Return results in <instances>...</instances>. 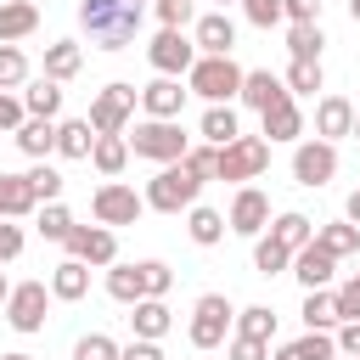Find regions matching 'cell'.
<instances>
[{"mask_svg": "<svg viewBox=\"0 0 360 360\" xmlns=\"http://www.w3.org/2000/svg\"><path fill=\"white\" fill-rule=\"evenodd\" d=\"M146 17V0H79V28L90 34L96 51H124L135 45Z\"/></svg>", "mask_w": 360, "mask_h": 360, "instance_id": "obj_1", "label": "cell"}, {"mask_svg": "<svg viewBox=\"0 0 360 360\" xmlns=\"http://www.w3.org/2000/svg\"><path fill=\"white\" fill-rule=\"evenodd\" d=\"M135 158H152V163H180L191 152V135L180 129V118H146L135 124V135H124Z\"/></svg>", "mask_w": 360, "mask_h": 360, "instance_id": "obj_2", "label": "cell"}, {"mask_svg": "<svg viewBox=\"0 0 360 360\" xmlns=\"http://www.w3.org/2000/svg\"><path fill=\"white\" fill-rule=\"evenodd\" d=\"M242 68L231 62V56H197V68L186 73V84H191V96H202L208 107H231V96H242Z\"/></svg>", "mask_w": 360, "mask_h": 360, "instance_id": "obj_3", "label": "cell"}, {"mask_svg": "<svg viewBox=\"0 0 360 360\" xmlns=\"http://www.w3.org/2000/svg\"><path fill=\"white\" fill-rule=\"evenodd\" d=\"M197 191H202V180L186 169V163H163L152 180H146V208H158V214H180V208H197Z\"/></svg>", "mask_w": 360, "mask_h": 360, "instance_id": "obj_4", "label": "cell"}, {"mask_svg": "<svg viewBox=\"0 0 360 360\" xmlns=\"http://www.w3.org/2000/svg\"><path fill=\"white\" fill-rule=\"evenodd\" d=\"M231 326H236L231 298H225V292H202L197 309H191V349H219V343L231 338Z\"/></svg>", "mask_w": 360, "mask_h": 360, "instance_id": "obj_5", "label": "cell"}, {"mask_svg": "<svg viewBox=\"0 0 360 360\" xmlns=\"http://www.w3.org/2000/svg\"><path fill=\"white\" fill-rule=\"evenodd\" d=\"M90 214H96V225H135L141 214H146V197L135 191V186H124V180H107V186H96V197H90Z\"/></svg>", "mask_w": 360, "mask_h": 360, "instance_id": "obj_6", "label": "cell"}, {"mask_svg": "<svg viewBox=\"0 0 360 360\" xmlns=\"http://www.w3.org/2000/svg\"><path fill=\"white\" fill-rule=\"evenodd\" d=\"M197 39H186V28H158V39L146 45V62L163 73V79H180V73H191L197 68Z\"/></svg>", "mask_w": 360, "mask_h": 360, "instance_id": "obj_7", "label": "cell"}, {"mask_svg": "<svg viewBox=\"0 0 360 360\" xmlns=\"http://www.w3.org/2000/svg\"><path fill=\"white\" fill-rule=\"evenodd\" d=\"M135 101H141V90H135V84H124V79H112V84L90 101V129H96V135H124V124H129Z\"/></svg>", "mask_w": 360, "mask_h": 360, "instance_id": "obj_8", "label": "cell"}, {"mask_svg": "<svg viewBox=\"0 0 360 360\" xmlns=\"http://www.w3.org/2000/svg\"><path fill=\"white\" fill-rule=\"evenodd\" d=\"M264 169H270V141L236 135L231 146H219V180H259Z\"/></svg>", "mask_w": 360, "mask_h": 360, "instance_id": "obj_9", "label": "cell"}, {"mask_svg": "<svg viewBox=\"0 0 360 360\" xmlns=\"http://www.w3.org/2000/svg\"><path fill=\"white\" fill-rule=\"evenodd\" d=\"M332 174H338V146H332V141H298V146H292V180H298V186L321 191Z\"/></svg>", "mask_w": 360, "mask_h": 360, "instance_id": "obj_10", "label": "cell"}, {"mask_svg": "<svg viewBox=\"0 0 360 360\" xmlns=\"http://www.w3.org/2000/svg\"><path fill=\"white\" fill-rule=\"evenodd\" d=\"M45 309H51V287L45 281H17L11 298H6V321L17 332H39L45 326Z\"/></svg>", "mask_w": 360, "mask_h": 360, "instance_id": "obj_11", "label": "cell"}, {"mask_svg": "<svg viewBox=\"0 0 360 360\" xmlns=\"http://www.w3.org/2000/svg\"><path fill=\"white\" fill-rule=\"evenodd\" d=\"M236 236H264V225H270V197L259 191V186H242L236 197H231V219H225Z\"/></svg>", "mask_w": 360, "mask_h": 360, "instance_id": "obj_12", "label": "cell"}, {"mask_svg": "<svg viewBox=\"0 0 360 360\" xmlns=\"http://www.w3.org/2000/svg\"><path fill=\"white\" fill-rule=\"evenodd\" d=\"M62 248H68V259H84V264H112L118 259V242H112L107 225H73V236Z\"/></svg>", "mask_w": 360, "mask_h": 360, "instance_id": "obj_13", "label": "cell"}, {"mask_svg": "<svg viewBox=\"0 0 360 360\" xmlns=\"http://www.w3.org/2000/svg\"><path fill=\"white\" fill-rule=\"evenodd\" d=\"M332 270H338V259H332L321 242H309V248H298V253H292V276L304 281V292H321V287H332Z\"/></svg>", "mask_w": 360, "mask_h": 360, "instance_id": "obj_14", "label": "cell"}, {"mask_svg": "<svg viewBox=\"0 0 360 360\" xmlns=\"http://www.w3.org/2000/svg\"><path fill=\"white\" fill-rule=\"evenodd\" d=\"M338 135H354V107H349V96H321L315 101V141H338Z\"/></svg>", "mask_w": 360, "mask_h": 360, "instance_id": "obj_15", "label": "cell"}, {"mask_svg": "<svg viewBox=\"0 0 360 360\" xmlns=\"http://www.w3.org/2000/svg\"><path fill=\"white\" fill-rule=\"evenodd\" d=\"M197 51L202 56H231V45H236V22L225 17V11H208V17H197Z\"/></svg>", "mask_w": 360, "mask_h": 360, "instance_id": "obj_16", "label": "cell"}, {"mask_svg": "<svg viewBox=\"0 0 360 360\" xmlns=\"http://www.w3.org/2000/svg\"><path fill=\"white\" fill-rule=\"evenodd\" d=\"M292 90H287V79H276L270 68H253L248 79H242V101L253 107V112H270L276 101H287Z\"/></svg>", "mask_w": 360, "mask_h": 360, "instance_id": "obj_17", "label": "cell"}, {"mask_svg": "<svg viewBox=\"0 0 360 360\" xmlns=\"http://www.w3.org/2000/svg\"><path fill=\"white\" fill-rule=\"evenodd\" d=\"M186 96H191V90H180V79H163V73H158V79L141 90V107H146V118H180Z\"/></svg>", "mask_w": 360, "mask_h": 360, "instance_id": "obj_18", "label": "cell"}, {"mask_svg": "<svg viewBox=\"0 0 360 360\" xmlns=\"http://www.w3.org/2000/svg\"><path fill=\"white\" fill-rule=\"evenodd\" d=\"M34 208H39V197H34L28 174H6L0 169V219H28Z\"/></svg>", "mask_w": 360, "mask_h": 360, "instance_id": "obj_19", "label": "cell"}, {"mask_svg": "<svg viewBox=\"0 0 360 360\" xmlns=\"http://www.w3.org/2000/svg\"><path fill=\"white\" fill-rule=\"evenodd\" d=\"M84 292H90V264H84V259H62V264L51 270V298L79 304Z\"/></svg>", "mask_w": 360, "mask_h": 360, "instance_id": "obj_20", "label": "cell"}, {"mask_svg": "<svg viewBox=\"0 0 360 360\" xmlns=\"http://www.w3.org/2000/svg\"><path fill=\"white\" fill-rule=\"evenodd\" d=\"M129 326H135V338L158 343V338L174 326V315H169V304H163V298H141V304H129Z\"/></svg>", "mask_w": 360, "mask_h": 360, "instance_id": "obj_21", "label": "cell"}, {"mask_svg": "<svg viewBox=\"0 0 360 360\" xmlns=\"http://www.w3.org/2000/svg\"><path fill=\"white\" fill-rule=\"evenodd\" d=\"M34 28H39V6H28V0H6L0 6V45H17Z\"/></svg>", "mask_w": 360, "mask_h": 360, "instance_id": "obj_22", "label": "cell"}, {"mask_svg": "<svg viewBox=\"0 0 360 360\" xmlns=\"http://www.w3.org/2000/svg\"><path fill=\"white\" fill-rule=\"evenodd\" d=\"M270 360H338V338L332 332H304V338L281 343Z\"/></svg>", "mask_w": 360, "mask_h": 360, "instance_id": "obj_23", "label": "cell"}, {"mask_svg": "<svg viewBox=\"0 0 360 360\" xmlns=\"http://www.w3.org/2000/svg\"><path fill=\"white\" fill-rule=\"evenodd\" d=\"M22 107H28V118H51V124H56V112H62V84L39 73V79L22 90Z\"/></svg>", "mask_w": 360, "mask_h": 360, "instance_id": "obj_24", "label": "cell"}, {"mask_svg": "<svg viewBox=\"0 0 360 360\" xmlns=\"http://www.w3.org/2000/svg\"><path fill=\"white\" fill-rule=\"evenodd\" d=\"M259 118H264V135H270V141H298V135H304V112H298V101H292V96H287V101H276V107H270V112H259Z\"/></svg>", "mask_w": 360, "mask_h": 360, "instance_id": "obj_25", "label": "cell"}, {"mask_svg": "<svg viewBox=\"0 0 360 360\" xmlns=\"http://www.w3.org/2000/svg\"><path fill=\"white\" fill-rule=\"evenodd\" d=\"M270 236H276L281 248H292V253H298V248H309V242H315V225H309V214L287 208V214H276V219H270Z\"/></svg>", "mask_w": 360, "mask_h": 360, "instance_id": "obj_26", "label": "cell"}, {"mask_svg": "<svg viewBox=\"0 0 360 360\" xmlns=\"http://www.w3.org/2000/svg\"><path fill=\"white\" fill-rule=\"evenodd\" d=\"M17 146H22L28 158H39V163H45V158L56 152V124H51V118H22V129H17Z\"/></svg>", "mask_w": 360, "mask_h": 360, "instance_id": "obj_27", "label": "cell"}, {"mask_svg": "<svg viewBox=\"0 0 360 360\" xmlns=\"http://www.w3.org/2000/svg\"><path fill=\"white\" fill-rule=\"evenodd\" d=\"M56 152H62V158H90V152H96L90 118H62V124H56Z\"/></svg>", "mask_w": 360, "mask_h": 360, "instance_id": "obj_28", "label": "cell"}, {"mask_svg": "<svg viewBox=\"0 0 360 360\" xmlns=\"http://www.w3.org/2000/svg\"><path fill=\"white\" fill-rule=\"evenodd\" d=\"M315 242L332 253V259H349V253H360V225H349V219H332V225H315Z\"/></svg>", "mask_w": 360, "mask_h": 360, "instance_id": "obj_29", "label": "cell"}, {"mask_svg": "<svg viewBox=\"0 0 360 360\" xmlns=\"http://www.w3.org/2000/svg\"><path fill=\"white\" fill-rule=\"evenodd\" d=\"M79 68H84V51H79L73 39H56V45H45V79H56V84H62V79H73Z\"/></svg>", "mask_w": 360, "mask_h": 360, "instance_id": "obj_30", "label": "cell"}, {"mask_svg": "<svg viewBox=\"0 0 360 360\" xmlns=\"http://www.w3.org/2000/svg\"><path fill=\"white\" fill-rule=\"evenodd\" d=\"M90 163H96L107 180H118V174H124V163H129V141H124V135H96Z\"/></svg>", "mask_w": 360, "mask_h": 360, "instance_id": "obj_31", "label": "cell"}, {"mask_svg": "<svg viewBox=\"0 0 360 360\" xmlns=\"http://www.w3.org/2000/svg\"><path fill=\"white\" fill-rule=\"evenodd\" d=\"M186 231H191V242H197V248H214V242L225 236V214L197 202V208H186Z\"/></svg>", "mask_w": 360, "mask_h": 360, "instance_id": "obj_32", "label": "cell"}, {"mask_svg": "<svg viewBox=\"0 0 360 360\" xmlns=\"http://www.w3.org/2000/svg\"><path fill=\"white\" fill-rule=\"evenodd\" d=\"M304 326L309 332H332V326H343V315H338V298L321 287V292H304Z\"/></svg>", "mask_w": 360, "mask_h": 360, "instance_id": "obj_33", "label": "cell"}, {"mask_svg": "<svg viewBox=\"0 0 360 360\" xmlns=\"http://www.w3.org/2000/svg\"><path fill=\"white\" fill-rule=\"evenodd\" d=\"M321 45H326L321 22H292V28H287V51H292V62H321Z\"/></svg>", "mask_w": 360, "mask_h": 360, "instance_id": "obj_34", "label": "cell"}, {"mask_svg": "<svg viewBox=\"0 0 360 360\" xmlns=\"http://www.w3.org/2000/svg\"><path fill=\"white\" fill-rule=\"evenodd\" d=\"M236 135H242L236 107H208V112H202V141H208V146H231Z\"/></svg>", "mask_w": 360, "mask_h": 360, "instance_id": "obj_35", "label": "cell"}, {"mask_svg": "<svg viewBox=\"0 0 360 360\" xmlns=\"http://www.w3.org/2000/svg\"><path fill=\"white\" fill-rule=\"evenodd\" d=\"M107 292H112L118 304H141V298H146L141 264H112V270H107Z\"/></svg>", "mask_w": 360, "mask_h": 360, "instance_id": "obj_36", "label": "cell"}, {"mask_svg": "<svg viewBox=\"0 0 360 360\" xmlns=\"http://www.w3.org/2000/svg\"><path fill=\"white\" fill-rule=\"evenodd\" d=\"M236 338H259V343H270V338H276V309H270V304H248V309H236Z\"/></svg>", "mask_w": 360, "mask_h": 360, "instance_id": "obj_37", "label": "cell"}, {"mask_svg": "<svg viewBox=\"0 0 360 360\" xmlns=\"http://www.w3.org/2000/svg\"><path fill=\"white\" fill-rule=\"evenodd\" d=\"M253 264H259V276H281L292 264V248H281L276 236H259L253 242Z\"/></svg>", "mask_w": 360, "mask_h": 360, "instance_id": "obj_38", "label": "cell"}, {"mask_svg": "<svg viewBox=\"0 0 360 360\" xmlns=\"http://www.w3.org/2000/svg\"><path fill=\"white\" fill-rule=\"evenodd\" d=\"M39 236H45V242H68V236H73V214H68L62 202H45V208H39Z\"/></svg>", "mask_w": 360, "mask_h": 360, "instance_id": "obj_39", "label": "cell"}, {"mask_svg": "<svg viewBox=\"0 0 360 360\" xmlns=\"http://www.w3.org/2000/svg\"><path fill=\"white\" fill-rule=\"evenodd\" d=\"M180 163H186V169H191L202 186H208V180H219V146H208V141H202V146H191Z\"/></svg>", "mask_w": 360, "mask_h": 360, "instance_id": "obj_40", "label": "cell"}, {"mask_svg": "<svg viewBox=\"0 0 360 360\" xmlns=\"http://www.w3.org/2000/svg\"><path fill=\"white\" fill-rule=\"evenodd\" d=\"M17 84H28V56L17 45H0V90H17Z\"/></svg>", "mask_w": 360, "mask_h": 360, "instance_id": "obj_41", "label": "cell"}, {"mask_svg": "<svg viewBox=\"0 0 360 360\" xmlns=\"http://www.w3.org/2000/svg\"><path fill=\"white\" fill-rule=\"evenodd\" d=\"M321 84H326V79H321V62H292V68H287V90H292V96H315Z\"/></svg>", "mask_w": 360, "mask_h": 360, "instance_id": "obj_42", "label": "cell"}, {"mask_svg": "<svg viewBox=\"0 0 360 360\" xmlns=\"http://www.w3.org/2000/svg\"><path fill=\"white\" fill-rule=\"evenodd\" d=\"M73 360H118V343H112L107 332H84V338L73 343Z\"/></svg>", "mask_w": 360, "mask_h": 360, "instance_id": "obj_43", "label": "cell"}, {"mask_svg": "<svg viewBox=\"0 0 360 360\" xmlns=\"http://www.w3.org/2000/svg\"><path fill=\"white\" fill-rule=\"evenodd\" d=\"M28 186H34L39 202H56V197H62V174H56L51 163H34V169H28Z\"/></svg>", "mask_w": 360, "mask_h": 360, "instance_id": "obj_44", "label": "cell"}, {"mask_svg": "<svg viewBox=\"0 0 360 360\" xmlns=\"http://www.w3.org/2000/svg\"><path fill=\"white\" fill-rule=\"evenodd\" d=\"M141 281H146V298H163V292L174 287V270H169L163 259H141Z\"/></svg>", "mask_w": 360, "mask_h": 360, "instance_id": "obj_45", "label": "cell"}, {"mask_svg": "<svg viewBox=\"0 0 360 360\" xmlns=\"http://www.w3.org/2000/svg\"><path fill=\"white\" fill-rule=\"evenodd\" d=\"M242 17H248L253 28H276L287 11H281V0H242Z\"/></svg>", "mask_w": 360, "mask_h": 360, "instance_id": "obj_46", "label": "cell"}, {"mask_svg": "<svg viewBox=\"0 0 360 360\" xmlns=\"http://www.w3.org/2000/svg\"><path fill=\"white\" fill-rule=\"evenodd\" d=\"M22 118H28V107H22L11 90H0V135H17V129H22Z\"/></svg>", "mask_w": 360, "mask_h": 360, "instance_id": "obj_47", "label": "cell"}, {"mask_svg": "<svg viewBox=\"0 0 360 360\" xmlns=\"http://www.w3.org/2000/svg\"><path fill=\"white\" fill-rule=\"evenodd\" d=\"M332 298H338V315H343V321H360V276H349Z\"/></svg>", "mask_w": 360, "mask_h": 360, "instance_id": "obj_48", "label": "cell"}, {"mask_svg": "<svg viewBox=\"0 0 360 360\" xmlns=\"http://www.w3.org/2000/svg\"><path fill=\"white\" fill-rule=\"evenodd\" d=\"M158 22L163 28H186L191 22V0H158Z\"/></svg>", "mask_w": 360, "mask_h": 360, "instance_id": "obj_49", "label": "cell"}, {"mask_svg": "<svg viewBox=\"0 0 360 360\" xmlns=\"http://www.w3.org/2000/svg\"><path fill=\"white\" fill-rule=\"evenodd\" d=\"M225 354H231V360H270V343H259V338H231Z\"/></svg>", "mask_w": 360, "mask_h": 360, "instance_id": "obj_50", "label": "cell"}, {"mask_svg": "<svg viewBox=\"0 0 360 360\" xmlns=\"http://www.w3.org/2000/svg\"><path fill=\"white\" fill-rule=\"evenodd\" d=\"M22 253V225H11V219H0V264H11Z\"/></svg>", "mask_w": 360, "mask_h": 360, "instance_id": "obj_51", "label": "cell"}, {"mask_svg": "<svg viewBox=\"0 0 360 360\" xmlns=\"http://www.w3.org/2000/svg\"><path fill=\"white\" fill-rule=\"evenodd\" d=\"M281 11L292 22H321V0H281Z\"/></svg>", "mask_w": 360, "mask_h": 360, "instance_id": "obj_52", "label": "cell"}, {"mask_svg": "<svg viewBox=\"0 0 360 360\" xmlns=\"http://www.w3.org/2000/svg\"><path fill=\"white\" fill-rule=\"evenodd\" d=\"M338 354H354L360 360V321H343L338 326Z\"/></svg>", "mask_w": 360, "mask_h": 360, "instance_id": "obj_53", "label": "cell"}, {"mask_svg": "<svg viewBox=\"0 0 360 360\" xmlns=\"http://www.w3.org/2000/svg\"><path fill=\"white\" fill-rule=\"evenodd\" d=\"M118 360H163V349H158V343H146V338H135V343H124V349H118Z\"/></svg>", "mask_w": 360, "mask_h": 360, "instance_id": "obj_54", "label": "cell"}, {"mask_svg": "<svg viewBox=\"0 0 360 360\" xmlns=\"http://www.w3.org/2000/svg\"><path fill=\"white\" fill-rule=\"evenodd\" d=\"M349 225H360V191L349 197Z\"/></svg>", "mask_w": 360, "mask_h": 360, "instance_id": "obj_55", "label": "cell"}, {"mask_svg": "<svg viewBox=\"0 0 360 360\" xmlns=\"http://www.w3.org/2000/svg\"><path fill=\"white\" fill-rule=\"evenodd\" d=\"M6 298H11V281H6V270H0V304H6Z\"/></svg>", "mask_w": 360, "mask_h": 360, "instance_id": "obj_56", "label": "cell"}, {"mask_svg": "<svg viewBox=\"0 0 360 360\" xmlns=\"http://www.w3.org/2000/svg\"><path fill=\"white\" fill-rule=\"evenodd\" d=\"M349 17H354V22H360V0H349Z\"/></svg>", "mask_w": 360, "mask_h": 360, "instance_id": "obj_57", "label": "cell"}, {"mask_svg": "<svg viewBox=\"0 0 360 360\" xmlns=\"http://www.w3.org/2000/svg\"><path fill=\"white\" fill-rule=\"evenodd\" d=\"M0 360H34V354H0Z\"/></svg>", "mask_w": 360, "mask_h": 360, "instance_id": "obj_58", "label": "cell"}, {"mask_svg": "<svg viewBox=\"0 0 360 360\" xmlns=\"http://www.w3.org/2000/svg\"><path fill=\"white\" fill-rule=\"evenodd\" d=\"M354 135H360V112H354Z\"/></svg>", "mask_w": 360, "mask_h": 360, "instance_id": "obj_59", "label": "cell"}, {"mask_svg": "<svg viewBox=\"0 0 360 360\" xmlns=\"http://www.w3.org/2000/svg\"><path fill=\"white\" fill-rule=\"evenodd\" d=\"M338 360H354V354H338Z\"/></svg>", "mask_w": 360, "mask_h": 360, "instance_id": "obj_60", "label": "cell"}, {"mask_svg": "<svg viewBox=\"0 0 360 360\" xmlns=\"http://www.w3.org/2000/svg\"><path fill=\"white\" fill-rule=\"evenodd\" d=\"M354 276H360V270H354Z\"/></svg>", "mask_w": 360, "mask_h": 360, "instance_id": "obj_61", "label": "cell"}, {"mask_svg": "<svg viewBox=\"0 0 360 360\" xmlns=\"http://www.w3.org/2000/svg\"><path fill=\"white\" fill-rule=\"evenodd\" d=\"M152 6H158V0H152Z\"/></svg>", "mask_w": 360, "mask_h": 360, "instance_id": "obj_62", "label": "cell"}, {"mask_svg": "<svg viewBox=\"0 0 360 360\" xmlns=\"http://www.w3.org/2000/svg\"><path fill=\"white\" fill-rule=\"evenodd\" d=\"M219 6H225V0H219Z\"/></svg>", "mask_w": 360, "mask_h": 360, "instance_id": "obj_63", "label": "cell"}, {"mask_svg": "<svg viewBox=\"0 0 360 360\" xmlns=\"http://www.w3.org/2000/svg\"><path fill=\"white\" fill-rule=\"evenodd\" d=\"M0 6H6V0H0Z\"/></svg>", "mask_w": 360, "mask_h": 360, "instance_id": "obj_64", "label": "cell"}]
</instances>
